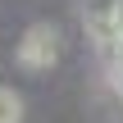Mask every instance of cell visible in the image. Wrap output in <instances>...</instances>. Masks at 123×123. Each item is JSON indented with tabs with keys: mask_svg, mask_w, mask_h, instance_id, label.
<instances>
[{
	"mask_svg": "<svg viewBox=\"0 0 123 123\" xmlns=\"http://www.w3.org/2000/svg\"><path fill=\"white\" fill-rule=\"evenodd\" d=\"M59 50H64V32H59L55 23H32V27L18 37L14 59H18V68H27V73H46V68H55Z\"/></svg>",
	"mask_w": 123,
	"mask_h": 123,
	"instance_id": "obj_1",
	"label": "cell"
},
{
	"mask_svg": "<svg viewBox=\"0 0 123 123\" xmlns=\"http://www.w3.org/2000/svg\"><path fill=\"white\" fill-rule=\"evenodd\" d=\"M0 123H23V96L14 87H0Z\"/></svg>",
	"mask_w": 123,
	"mask_h": 123,
	"instance_id": "obj_2",
	"label": "cell"
},
{
	"mask_svg": "<svg viewBox=\"0 0 123 123\" xmlns=\"http://www.w3.org/2000/svg\"><path fill=\"white\" fill-rule=\"evenodd\" d=\"M110 9H123V0H82V14H110Z\"/></svg>",
	"mask_w": 123,
	"mask_h": 123,
	"instance_id": "obj_3",
	"label": "cell"
},
{
	"mask_svg": "<svg viewBox=\"0 0 123 123\" xmlns=\"http://www.w3.org/2000/svg\"><path fill=\"white\" fill-rule=\"evenodd\" d=\"M105 82L114 87V96L123 100V64H105Z\"/></svg>",
	"mask_w": 123,
	"mask_h": 123,
	"instance_id": "obj_4",
	"label": "cell"
}]
</instances>
